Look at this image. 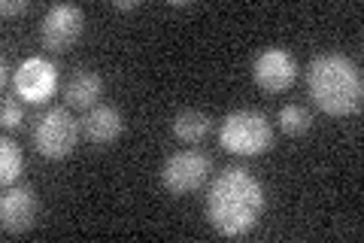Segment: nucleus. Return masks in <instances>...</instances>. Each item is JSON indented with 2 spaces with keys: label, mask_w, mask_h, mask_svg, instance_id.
<instances>
[{
  "label": "nucleus",
  "mask_w": 364,
  "mask_h": 243,
  "mask_svg": "<svg viewBox=\"0 0 364 243\" xmlns=\"http://www.w3.org/2000/svg\"><path fill=\"white\" fill-rule=\"evenodd\" d=\"M21 122H25V110H21V103L16 98H4V103H0V125H4L6 131H18Z\"/></svg>",
  "instance_id": "obj_15"
},
{
  "label": "nucleus",
  "mask_w": 364,
  "mask_h": 243,
  "mask_svg": "<svg viewBox=\"0 0 364 243\" xmlns=\"http://www.w3.org/2000/svg\"><path fill=\"white\" fill-rule=\"evenodd\" d=\"M219 146L231 155L255 158L264 155L273 146V128L264 113L255 110H234L225 115L222 128H219Z\"/></svg>",
  "instance_id": "obj_3"
},
{
  "label": "nucleus",
  "mask_w": 364,
  "mask_h": 243,
  "mask_svg": "<svg viewBox=\"0 0 364 243\" xmlns=\"http://www.w3.org/2000/svg\"><path fill=\"white\" fill-rule=\"evenodd\" d=\"M0 86H9V64H6V58H4V61H0Z\"/></svg>",
  "instance_id": "obj_17"
},
{
  "label": "nucleus",
  "mask_w": 364,
  "mask_h": 243,
  "mask_svg": "<svg viewBox=\"0 0 364 243\" xmlns=\"http://www.w3.org/2000/svg\"><path fill=\"white\" fill-rule=\"evenodd\" d=\"M210 115H203L198 110H182L176 113V119H173V137L182 143H203L207 140V134H210Z\"/></svg>",
  "instance_id": "obj_12"
},
{
  "label": "nucleus",
  "mask_w": 364,
  "mask_h": 243,
  "mask_svg": "<svg viewBox=\"0 0 364 243\" xmlns=\"http://www.w3.org/2000/svg\"><path fill=\"white\" fill-rule=\"evenodd\" d=\"M264 213V189L246 167H228L207 192V219L222 237L249 234Z\"/></svg>",
  "instance_id": "obj_1"
},
{
  "label": "nucleus",
  "mask_w": 364,
  "mask_h": 243,
  "mask_svg": "<svg viewBox=\"0 0 364 243\" xmlns=\"http://www.w3.org/2000/svg\"><path fill=\"white\" fill-rule=\"evenodd\" d=\"M116 9H122V13H128V9H136V0H119Z\"/></svg>",
  "instance_id": "obj_18"
},
{
  "label": "nucleus",
  "mask_w": 364,
  "mask_h": 243,
  "mask_svg": "<svg viewBox=\"0 0 364 243\" xmlns=\"http://www.w3.org/2000/svg\"><path fill=\"white\" fill-rule=\"evenodd\" d=\"M58 88V71L46 58H28L16 73V95L28 103H46Z\"/></svg>",
  "instance_id": "obj_8"
},
{
  "label": "nucleus",
  "mask_w": 364,
  "mask_h": 243,
  "mask_svg": "<svg viewBox=\"0 0 364 243\" xmlns=\"http://www.w3.org/2000/svg\"><path fill=\"white\" fill-rule=\"evenodd\" d=\"M306 91L325 115H358L364 103V79L358 64L346 55H316L306 67Z\"/></svg>",
  "instance_id": "obj_2"
},
{
  "label": "nucleus",
  "mask_w": 364,
  "mask_h": 243,
  "mask_svg": "<svg viewBox=\"0 0 364 243\" xmlns=\"http://www.w3.org/2000/svg\"><path fill=\"white\" fill-rule=\"evenodd\" d=\"M79 134H82V128H79V122L70 115V110L52 107L37 119V128H33V146H37V152L43 158L61 161L76 149Z\"/></svg>",
  "instance_id": "obj_4"
},
{
  "label": "nucleus",
  "mask_w": 364,
  "mask_h": 243,
  "mask_svg": "<svg viewBox=\"0 0 364 243\" xmlns=\"http://www.w3.org/2000/svg\"><path fill=\"white\" fill-rule=\"evenodd\" d=\"M21 165H25V158H21V149L4 137L0 140V182L4 186H13V182L21 177Z\"/></svg>",
  "instance_id": "obj_14"
},
{
  "label": "nucleus",
  "mask_w": 364,
  "mask_h": 243,
  "mask_svg": "<svg viewBox=\"0 0 364 243\" xmlns=\"http://www.w3.org/2000/svg\"><path fill=\"white\" fill-rule=\"evenodd\" d=\"M28 9H31L28 0H6V4H0V13H4V19L21 16V13H28Z\"/></svg>",
  "instance_id": "obj_16"
},
{
  "label": "nucleus",
  "mask_w": 364,
  "mask_h": 243,
  "mask_svg": "<svg viewBox=\"0 0 364 243\" xmlns=\"http://www.w3.org/2000/svg\"><path fill=\"white\" fill-rule=\"evenodd\" d=\"M79 128H82V137L91 146H107L112 140H119L124 122H122V113L116 107H109V103H97V107H91L82 115Z\"/></svg>",
  "instance_id": "obj_10"
},
{
  "label": "nucleus",
  "mask_w": 364,
  "mask_h": 243,
  "mask_svg": "<svg viewBox=\"0 0 364 243\" xmlns=\"http://www.w3.org/2000/svg\"><path fill=\"white\" fill-rule=\"evenodd\" d=\"M85 31V13L73 4H58L46 13L40 25V40L49 52H64L82 37Z\"/></svg>",
  "instance_id": "obj_6"
},
{
  "label": "nucleus",
  "mask_w": 364,
  "mask_h": 243,
  "mask_svg": "<svg viewBox=\"0 0 364 243\" xmlns=\"http://www.w3.org/2000/svg\"><path fill=\"white\" fill-rule=\"evenodd\" d=\"M100 98H104V79L95 71H76L64 83V100H67V107H73V110L88 113L91 107H97Z\"/></svg>",
  "instance_id": "obj_11"
},
{
  "label": "nucleus",
  "mask_w": 364,
  "mask_h": 243,
  "mask_svg": "<svg viewBox=\"0 0 364 243\" xmlns=\"http://www.w3.org/2000/svg\"><path fill=\"white\" fill-rule=\"evenodd\" d=\"M40 216V201L28 186H13L0 198V225L6 234H25Z\"/></svg>",
  "instance_id": "obj_9"
},
{
  "label": "nucleus",
  "mask_w": 364,
  "mask_h": 243,
  "mask_svg": "<svg viewBox=\"0 0 364 243\" xmlns=\"http://www.w3.org/2000/svg\"><path fill=\"white\" fill-rule=\"evenodd\" d=\"M310 125H313V115L304 103H286V107L279 110V131L282 134L301 137V134L310 131Z\"/></svg>",
  "instance_id": "obj_13"
},
{
  "label": "nucleus",
  "mask_w": 364,
  "mask_h": 243,
  "mask_svg": "<svg viewBox=\"0 0 364 243\" xmlns=\"http://www.w3.org/2000/svg\"><path fill=\"white\" fill-rule=\"evenodd\" d=\"M213 173V158L200 149H179L161 167V186L170 195H191L207 186Z\"/></svg>",
  "instance_id": "obj_5"
},
{
  "label": "nucleus",
  "mask_w": 364,
  "mask_h": 243,
  "mask_svg": "<svg viewBox=\"0 0 364 243\" xmlns=\"http://www.w3.org/2000/svg\"><path fill=\"white\" fill-rule=\"evenodd\" d=\"M252 79L267 95L289 91L294 86V79H298V61L286 49H264L252 61Z\"/></svg>",
  "instance_id": "obj_7"
}]
</instances>
